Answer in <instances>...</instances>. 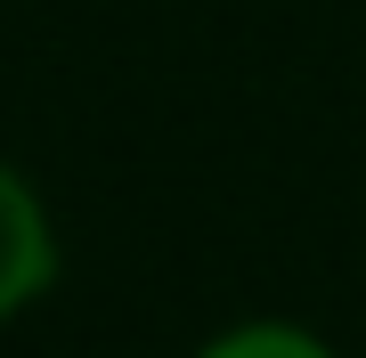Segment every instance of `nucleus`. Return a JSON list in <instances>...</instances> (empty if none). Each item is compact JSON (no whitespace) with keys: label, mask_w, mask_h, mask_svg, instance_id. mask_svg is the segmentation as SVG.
<instances>
[{"label":"nucleus","mask_w":366,"mask_h":358,"mask_svg":"<svg viewBox=\"0 0 366 358\" xmlns=\"http://www.w3.org/2000/svg\"><path fill=\"white\" fill-rule=\"evenodd\" d=\"M41 285H49V220L25 196V179L0 171V318L25 309Z\"/></svg>","instance_id":"1"},{"label":"nucleus","mask_w":366,"mask_h":358,"mask_svg":"<svg viewBox=\"0 0 366 358\" xmlns=\"http://www.w3.org/2000/svg\"><path fill=\"white\" fill-rule=\"evenodd\" d=\"M204 358H326L310 342V334H293V326H244V334H228V342H212Z\"/></svg>","instance_id":"2"}]
</instances>
